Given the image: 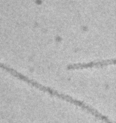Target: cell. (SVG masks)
Masks as SVG:
<instances>
[{
    "instance_id": "obj_1",
    "label": "cell",
    "mask_w": 116,
    "mask_h": 123,
    "mask_svg": "<svg viewBox=\"0 0 116 123\" xmlns=\"http://www.w3.org/2000/svg\"><path fill=\"white\" fill-rule=\"evenodd\" d=\"M115 60H107V61H99L98 62H90L88 63H77L72 65H70L69 66L68 69L69 70H74V69H80L86 68H91V67H100L103 66H105L111 64H115Z\"/></svg>"
}]
</instances>
